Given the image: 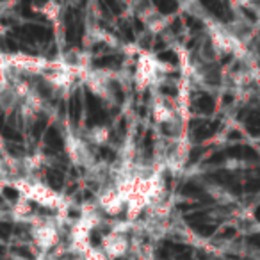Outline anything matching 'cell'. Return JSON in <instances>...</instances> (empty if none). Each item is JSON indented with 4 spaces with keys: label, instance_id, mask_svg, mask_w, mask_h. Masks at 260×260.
<instances>
[{
    "label": "cell",
    "instance_id": "6da1fadb",
    "mask_svg": "<svg viewBox=\"0 0 260 260\" xmlns=\"http://www.w3.org/2000/svg\"><path fill=\"white\" fill-rule=\"evenodd\" d=\"M11 187L15 189L18 196L27 198L29 202L36 203L39 207L47 208V210H54L57 212L61 218H64L68 212V200L59 194L57 191H54L50 186L43 184L37 178H16L11 182Z\"/></svg>",
    "mask_w": 260,
    "mask_h": 260
},
{
    "label": "cell",
    "instance_id": "7a4b0ae2",
    "mask_svg": "<svg viewBox=\"0 0 260 260\" xmlns=\"http://www.w3.org/2000/svg\"><path fill=\"white\" fill-rule=\"evenodd\" d=\"M135 223L121 221L112 226L109 234H105L100 242V250L104 251L109 260H121L129 253H132V237L130 234L134 232Z\"/></svg>",
    "mask_w": 260,
    "mask_h": 260
},
{
    "label": "cell",
    "instance_id": "3957f363",
    "mask_svg": "<svg viewBox=\"0 0 260 260\" xmlns=\"http://www.w3.org/2000/svg\"><path fill=\"white\" fill-rule=\"evenodd\" d=\"M171 70L169 64L161 63L155 56H151L150 52L141 50V54L137 56V63H135L134 70V88L137 93H143L151 86H157L161 77L164 73H167Z\"/></svg>",
    "mask_w": 260,
    "mask_h": 260
},
{
    "label": "cell",
    "instance_id": "277c9868",
    "mask_svg": "<svg viewBox=\"0 0 260 260\" xmlns=\"http://www.w3.org/2000/svg\"><path fill=\"white\" fill-rule=\"evenodd\" d=\"M32 244L39 250V255H48L61 242V228L56 218H36L31 221Z\"/></svg>",
    "mask_w": 260,
    "mask_h": 260
},
{
    "label": "cell",
    "instance_id": "5b68a950",
    "mask_svg": "<svg viewBox=\"0 0 260 260\" xmlns=\"http://www.w3.org/2000/svg\"><path fill=\"white\" fill-rule=\"evenodd\" d=\"M64 150L73 166L80 167L84 171H89L98 164L88 139L84 135L73 132L72 129H64Z\"/></svg>",
    "mask_w": 260,
    "mask_h": 260
},
{
    "label": "cell",
    "instance_id": "8992f818",
    "mask_svg": "<svg viewBox=\"0 0 260 260\" xmlns=\"http://www.w3.org/2000/svg\"><path fill=\"white\" fill-rule=\"evenodd\" d=\"M96 207L100 208L102 214H107L111 218H116V216L123 214V210L127 208V203H125V200L121 198V194L116 191L114 184H109V186H105V187L100 189L98 205H96Z\"/></svg>",
    "mask_w": 260,
    "mask_h": 260
},
{
    "label": "cell",
    "instance_id": "52a82bcc",
    "mask_svg": "<svg viewBox=\"0 0 260 260\" xmlns=\"http://www.w3.org/2000/svg\"><path fill=\"white\" fill-rule=\"evenodd\" d=\"M84 137L88 139L89 145L104 146V145H109L111 137H112V132H111V127L100 125V127H93L91 130H88V134L84 135Z\"/></svg>",
    "mask_w": 260,
    "mask_h": 260
},
{
    "label": "cell",
    "instance_id": "ba28073f",
    "mask_svg": "<svg viewBox=\"0 0 260 260\" xmlns=\"http://www.w3.org/2000/svg\"><path fill=\"white\" fill-rule=\"evenodd\" d=\"M41 13L50 21H59V18H61V4H57V2H47V4L41 5Z\"/></svg>",
    "mask_w": 260,
    "mask_h": 260
},
{
    "label": "cell",
    "instance_id": "9c48e42d",
    "mask_svg": "<svg viewBox=\"0 0 260 260\" xmlns=\"http://www.w3.org/2000/svg\"><path fill=\"white\" fill-rule=\"evenodd\" d=\"M9 61H7V54L0 50V88H5L9 84Z\"/></svg>",
    "mask_w": 260,
    "mask_h": 260
},
{
    "label": "cell",
    "instance_id": "30bf717a",
    "mask_svg": "<svg viewBox=\"0 0 260 260\" xmlns=\"http://www.w3.org/2000/svg\"><path fill=\"white\" fill-rule=\"evenodd\" d=\"M82 260H109V259L105 257V253L100 248L89 246L88 250L82 251Z\"/></svg>",
    "mask_w": 260,
    "mask_h": 260
}]
</instances>
